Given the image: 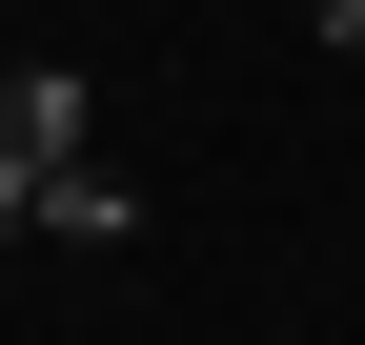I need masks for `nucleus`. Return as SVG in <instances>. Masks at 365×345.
<instances>
[{"label":"nucleus","mask_w":365,"mask_h":345,"mask_svg":"<svg viewBox=\"0 0 365 345\" xmlns=\"http://www.w3.org/2000/svg\"><path fill=\"white\" fill-rule=\"evenodd\" d=\"M0 224H21V183H0Z\"/></svg>","instance_id":"3"},{"label":"nucleus","mask_w":365,"mask_h":345,"mask_svg":"<svg viewBox=\"0 0 365 345\" xmlns=\"http://www.w3.org/2000/svg\"><path fill=\"white\" fill-rule=\"evenodd\" d=\"M61 163H102V102H81V61H0V183H61Z\"/></svg>","instance_id":"1"},{"label":"nucleus","mask_w":365,"mask_h":345,"mask_svg":"<svg viewBox=\"0 0 365 345\" xmlns=\"http://www.w3.org/2000/svg\"><path fill=\"white\" fill-rule=\"evenodd\" d=\"M21 224H41V244H122V224H143V183H102V163H61V183H41Z\"/></svg>","instance_id":"2"}]
</instances>
